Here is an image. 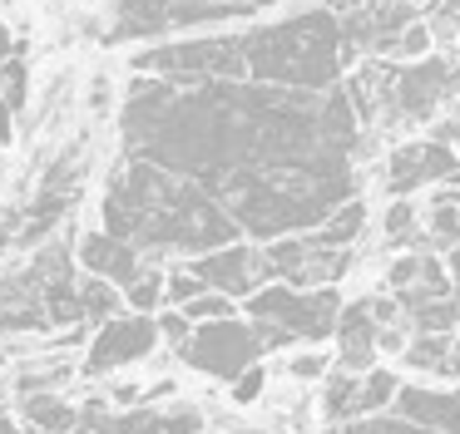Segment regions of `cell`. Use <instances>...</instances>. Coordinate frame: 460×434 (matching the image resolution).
Instances as JSON below:
<instances>
[{
  "mask_svg": "<svg viewBox=\"0 0 460 434\" xmlns=\"http://www.w3.org/2000/svg\"><path fill=\"white\" fill-rule=\"evenodd\" d=\"M124 143L203 187L258 242L307 232L357 197V114L337 84L312 94L252 79H134Z\"/></svg>",
  "mask_w": 460,
  "mask_h": 434,
  "instance_id": "6da1fadb",
  "label": "cell"
},
{
  "mask_svg": "<svg viewBox=\"0 0 460 434\" xmlns=\"http://www.w3.org/2000/svg\"><path fill=\"white\" fill-rule=\"evenodd\" d=\"M341 45V15L307 10L297 20H282L268 30H238V35H208L183 39V45L144 49L134 69L159 74L169 84L193 79H252V84H282V89H332L347 65Z\"/></svg>",
  "mask_w": 460,
  "mask_h": 434,
  "instance_id": "7a4b0ae2",
  "label": "cell"
},
{
  "mask_svg": "<svg viewBox=\"0 0 460 434\" xmlns=\"http://www.w3.org/2000/svg\"><path fill=\"white\" fill-rule=\"evenodd\" d=\"M104 232L124 237L149 252H213V247L238 242V222L213 203L189 178H173L164 168L129 158L110 178L104 193Z\"/></svg>",
  "mask_w": 460,
  "mask_h": 434,
  "instance_id": "3957f363",
  "label": "cell"
},
{
  "mask_svg": "<svg viewBox=\"0 0 460 434\" xmlns=\"http://www.w3.org/2000/svg\"><path fill=\"white\" fill-rule=\"evenodd\" d=\"M60 282H75V256L65 242H50L21 266L0 276V335L45 331V296Z\"/></svg>",
  "mask_w": 460,
  "mask_h": 434,
  "instance_id": "277c9868",
  "label": "cell"
},
{
  "mask_svg": "<svg viewBox=\"0 0 460 434\" xmlns=\"http://www.w3.org/2000/svg\"><path fill=\"white\" fill-rule=\"evenodd\" d=\"M248 301V316L262 326H278L288 341H327L337 326L341 296L337 286H288V282H268L258 286Z\"/></svg>",
  "mask_w": 460,
  "mask_h": 434,
  "instance_id": "5b68a950",
  "label": "cell"
},
{
  "mask_svg": "<svg viewBox=\"0 0 460 434\" xmlns=\"http://www.w3.org/2000/svg\"><path fill=\"white\" fill-rule=\"evenodd\" d=\"M262 331L252 321H238V316H223V321H199L189 335H183L179 355L189 370L208 375V380H238L248 365L262 360Z\"/></svg>",
  "mask_w": 460,
  "mask_h": 434,
  "instance_id": "8992f818",
  "label": "cell"
},
{
  "mask_svg": "<svg viewBox=\"0 0 460 434\" xmlns=\"http://www.w3.org/2000/svg\"><path fill=\"white\" fill-rule=\"evenodd\" d=\"M159 345V326L154 316H139V311H124V316H110L100 321V335L90 341L84 351V375H110L119 365H134Z\"/></svg>",
  "mask_w": 460,
  "mask_h": 434,
  "instance_id": "52a82bcc",
  "label": "cell"
},
{
  "mask_svg": "<svg viewBox=\"0 0 460 434\" xmlns=\"http://www.w3.org/2000/svg\"><path fill=\"white\" fill-rule=\"evenodd\" d=\"M426 183H460V153L450 143H401L386 158V187L391 197H411Z\"/></svg>",
  "mask_w": 460,
  "mask_h": 434,
  "instance_id": "ba28073f",
  "label": "cell"
},
{
  "mask_svg": "<svg viewBox=\"0 0 460 434\" xmlns=\"http://www.w3.org/2000/svg\"><path fill=\"white\" fill-rule=\"evenodd\" d=\"M183 272H193L208 291H223L238 301V296H252L262 286V256L248 242H228V247H213V252H199Z\"/></svg>",
  "mask_w": 460,
  "mask_h": 434,
  "instance_id": "9c48e42d",
  "label": "cell"
},
{
  "mask_svg": "<svg viewBox=\"0 0 460 434\" xmlns=\"http://www.w3.org/2000/svg\"><path fill=\"white\" fill-rule=\"evenodd\" d=\"M75 262L84 266V276H100V282L119 286V291L144 272L139 247L124 242V237H110V232H84L80 242H75Z\"/></svg>",
  "mask_w": 460,
  "mask_h": 434,
  "instance_id": "30bf717a",
  "label": "cell"
},
{
  "mask_svg": "<svg viewBox=\"0 0 460 434\" xmlns=\"http://www.w3.org/2000/svg\"><path fill=\"white\" fill-rule=\"evenodd\" d=\"M391 74V94H396V108L406 118H430L440 104V94L450 89V69L440 59H416V69H386Z\"/></svg>",
  "mask_w": 460,
  "mask_h": 434,
  "instance_id": "8fae6325",
  "label": "cell"
},
{
  "mask_svg": "<svg viewBox=\"0 0 460 434\" xmlns=\"http://www.w3.org/2000/svg\"><path fill=\"white\" fill-rule=\"evenodd\" d=\"M396 404V420L416 424V430H430V434H460V395L456 390H406L391 395Z\"/></svg>",
  "mask_w": 460,
  "mask_h": 434,
  "instance_id": "7c38bea8",
  "label": "cell"
},
{
  "mask_svg": "<svg viewBox=\"0 0 460 434\" xmlns=\"http://www.w3.org/2000/svg\"><path fill=\"white\" fill-rule=\"evenodd\" d=\"M332 335H337V365L347 375H367L371 370V355H376V321H371L367 301H341L337 311V326H332Z\"/></svg>",
  "mask_w": 460,
  "mask_h": 434,
  "instance_id": "4fadbf2b",
  "label": "cell"
},
{
  "mask_svg": "<svg viewBox=\"0 0 460 434\" xmlns=\"http://www.w3.org/2000/svg\"><path fill=\"white\" fill-rule=\"evenodd\" d=\"M361 227H367V203L347 197V203L332 207V213L322 217L317 227H307V232H302V242H307V247H332V252H341V247H351V242L361 237Z\"/></svg>",
  "mask_w": 460,
  "mask_h": 434,
  "instance_id": "5bb4252c",
  "label": "cell"
},
{
  "mask_svg": "<svg viewBox=\"0 0 460 434\" xmlns=\"http://www.w3.org/2000/svg\"><path fill=\"white\" fill-rule=\"evenodd\" d=\"M21 420H25V430H40V434H75L80 430V410L65 404L60 395H50V390L21 395Z\"/></svg>",
  "mask_w": 460,
  "mask_h": 434,
  "instance_id": "9a60e30c",
  "label": "cell"
},
{
  "mask_svg": "<svg viewBox=\"0 0 460 434\" xmlns=\"http://www.w3.org/2000/svg\"><path fill=\"white\" fill-rule=\"evenodd\" d=\"M406 365L416 370H436V375H460V355L450 351V335H416L406 341Z\"/></svg>",
  "mask_w": 460,
  "mask_h": 434,
  "instance_id": "2e32d148",
  "label": "cell"
},
{
  "mask_svg": "<svg viewBox=\"0 0 460 434\" xmlns=\"http://www.w3.org/2000/svg\"><path fill=\"white\" fill-rule=\"evenodd\" d=\"M411 326H416V335H450L460 321V296H436V301H416L411 311Z\"/></svg>",
  "mask_w": 460,
  "mask_h": 434,
  "instance_id": "e0dca14e",
  "label": "cell"
},
{
  "mask_svg": "<svg viewBox=\"0 0 460 434\" xmlns=\"http://www.w3.org/2000/svg\"><path fill=\"white\" fill-rule=\"evenodd\" d=\"M75 291H80V316H84V321H110V316H119V306H124L119 286L100 282V276L75 282Z\"/></svg>",
  "mask_w": 460,
  "mask_h": 434,
  "instance_id": "ac0fdd59",
  "label": "cell"
},
{
  "mask_svg": "<svg viewBox=\"0 0 460 434\" xmlns=\"http://www.w3.org/2000/svg\"><path fill=\"white\" fill-rule=\"evenodd\" d=\"M401 390V380L391 370H367L357 380V420H367V414H381L391 404V395Z\"/></svg>",
  "mask_w": 460,
  "mask_h": 434,
  "instance_id": "d6986e66",
  "label": "cell"
},
{
  "mask_svg": "<svg viewBox=\"0 0 460 434\" xmlns=\"http://www.w3.org/2000/svg\"><path fill=\"white\" fill-rule=\"evenodd\" d=\"M426 242L436 247V252H450V247H460V203H440V197H430Z\"/></svg>",
  "mask_w": 460,
  "mask_h": 434,
  "instance_id": "ffe728a7",
  "label": "cell"
},
{
  "mask_svg": "<svg viewBox=\"0 0 460 434\" xmlns=\"http://www.w3.org/2000/svg\"><path fill=\"white\" fill-rule=\"evenodd\" d=\"M322 380H327V400H322V410H327V420H357V380H361V375L327 370Z\"/></svg>",
  "mask_w": 460,
  "mask_h": 434,
  "instance_id": "44dd1931",
  "label": "cell"
},
{
  "mask_svg": "<svg viewBox=\"0 0 460 434\" xmlns=\"http://www.w3.org/2000/svg\"><path fill=\"white\" fill-rule=\"evenodd\" d=\"M124 306L139 316H154L164 306V272H139L129 286H124Z\"/></svg>",
  "mask_w": 460,
  "mask_h": 434,
  "instance_id": "7402d4cb",
  "label": "cell"
},
{
  "mask_svg": "<svg viewBox=\"0 0 460 434\" xmlns=\"http://www.w3.org/2000/svg\"><path fill=\"white\" fill-rule=\"evenodd\" d=\"M179 311H183V321H189V326H199V321H223V316H233V296H223V291H199V296H189Z\"/></svg>",
  "mask_w": 460,
  "mask_h": 434,
  "instance_id": "603a6c76",
  "label": "cell"
},
{
  "mask_svg": "<svg viewBox=\"0 0 460 434\" xmlns=\"http://www.w3.org/2000/svg\"><path fill=\"white\" fill-rule=\"evenodd\" d=\"M386 242L391 247L416 242V207H411V197H396V203L386 207Z\"/></svg>",
  "mask_w": 460,
  "mask_h": 434,
  "instance_id": "cb8c5ba5",
  "label": "cell"
},
{
  "mask_svg": "<svg viewBox=\"0 0 460 434\" xmlns=\"http://www.w3.org/2000/svg\"><path fill=\"white\" fill-rule=\"evenodd\" d=\"M391 55H396V59H426V55H430V30L411 20V25L396 35V45H391Z\"/></svg>",
  "mask_w": 460,
  "mask_h": 434,
  "instance_id": "d4e9b609",
  "label": "cell"
},
{
  "mask_svg": "<svg viewBox=\"0 0 460 434\" xmlns=\"http://www.w3.org/2000/svg\"><path fill=\"white\" fill-rule=\"evenodd\" d=\"M0 99L11 108H25V65L21 59H5L0 65Z\"/></svg>",
  "mask_w": 460,
  "mask_h": 434,
  "instance_id": "484cf974",
  "label": "cell"
},
{
  "mask_svg": "<svg viewBox=\"0 0 460 434\" xmlns=\"http://www.w3.org/2000/svg\"><path fill=\"white\" fill-rule=\"evenodd\" d=\"M199 291H208V286H203L193 272H173V276H164V296H169V306H183L189 296H199Z\"/></svg>",
  "mask_w": 460,
  "mask_h": 434,
  "instance_id": "4316f807",
  "label": "cell"
},
{
  "mask_svg": "<svg viewBox=\"0 0 460 434\" xmlns=\"http://www.w3.org/2000/svg\"><path fill=\"white\" fill-rule=\"evenodd\" d=\"M228 385H233V404H252L262 395V385H268V375H262V365H248V370Z\"/></svg>",
  "mask_w": 460,
  "mask_h": 434,
  "instance_id": "83f0119b",
  "label": "cell"
},
{
  "mask_svg": "<svg viewBox=\"0 0 460 434\" xmlns=\"http://www.w3.org/2000/svg\"><path fill=\"white\" fill-rule=\"evenodd\" d=\"M332 365H327V355H317V351H302V355H292L288 360V375L292 380H322Z\"/></svg>",
  "mask_w": 460,
  "mask_h": 434,
  "instance_id": "f1b7e54d",
  "label": "cell"
},
{
  "mask_svg": "<svg viewBox=\"0 0 460 434\" xmlns=\"http://www.w3.org/2000/svg\"><path fill=\"white\" fill-rule=\"evenodd\" d=\"M416 282H420V256H396V262H391V272H386L391 296L406 291V286H416Z\"/></svg>",
  "mask_w": 460,
  "mask_h": 434,
  "instance_id": "f546056e",
  "label": "cell"
},
{
  "mask_svg": "<svg viewBox=\"0 0 460 434\" xmlns=\"http://www.w3.org/2000/svg\"><path fill=\"white\" fill-rule=\"evenodd\" d=\"M203 430V414L199 410H173V414H159V434H199Z\"/></svg>",
  "mask_w": 460,
  "mask_h": 434,
  "instance_id": "4dcf8cb0",
  "label": "cell"
},
{
  "mask_svg": "<svg viewBox=\"0 0 460 434\" xmlns=\"http://www.w3.org/2000/svg\"><path fill=\"white\" fill-rule=\"evenodd\" d=\"M154 326H159V335H164V341H173V345H183V335L193 331V326L183 321L179 306H173V311H164V316H154Z\"/></svg>",
  "mask_w": 460,
  "mask_h": 434,
  "instance_id": "1f68e13d",
  "label": "cell"
},
{
  "mask_svg": "<svg viewBox=\"0 0 460 434\" xmlns=\"http://www.w3.org/2000/svg\"><path fill=\"white\" fill-rule=\"evenodd\" d=\"M11 134H15V108L5 104V99H0V148L11 143Z\"/></svg>",
  "mask_w": 460,
  "mask_h": 434,
  "instance_id": "d6a6232c",
  "label": "cell"
},
{
  "mask_svg": "<svg viewBox=\"0 0 460 434\" xmlns=\"http://www.w3.org/2000/svg\"><path fill=\"white\" fill-rule=\"evenodd\" d=\"M0 434H31V430H25V424H15L11 414H0Z\"/></svg>",
  "mask_w": 460,
  "mask_h": 434,
  "instance_id": "836d02e7",
  "label": "cell"
},
{
  "mask_svg": "<svg viewBox=\"0 0 460 434\" xmlns=\"http://www.w3.org/2000/svg\"><path fill=\"white\" fill-rule=\"evenodd\" d=\"M5 59H11V30L0 25V65H5Z\"/></svg>",
  "mask_w": 460,
  "mask_h": 434,
  "instance_id": "e575fe53",
  "label": "cell"
},
{
  "mask_svg": "<svg viewBox=\"0 0 460 434\" xmlns=\"http://www.w3.org/2000/svg\"><path fill=\"white\" fill-rule=\"evenodd\" d=\"M456 355H460V351H456Z\"/></svg>",
  "mask_w": 460,
  "mask_h": 434,
  "instance_id": "d590c367",
  "label": "cell"
}]
</instances>
